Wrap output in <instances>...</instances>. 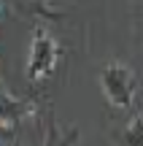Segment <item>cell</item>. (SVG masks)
I'll list each match as a JSON object with an SVG mask.
<instances>
[{"label":"cell","instance_id":"3957f363","mask_svg":"<svg viewBox=\"0 0 143 146\" xmlns=\"http://www.w3.org/2000/svg\"><path fill=\"white\" fill-rule=\"evenodd\" d=\"M35 111H38L35 100H22L8 87H3V92H0V125H3L5 135H14L19 130V122L32 116Z\"/></svg>","mask_w":143,"mask_h":146},{"label":"cell","instance_id":"277c9868","mask_svg":"<svg viewBox=\"0 0 143 146\" xmlns=\"http://www.w3.org/2000/svg\"><path fill=\"white\" fill-rule=\"evenodd\" d=\"M78 127H70V130H59L57 119H54V111H49L46 119V135H43V146H76L78 143Z\"/></svg>","mask_w":143,"mask_h":146},{"label":"cell","instance_id":"7a4b0ae2","mask_svg":"<svg viewBox=\"0 0 143 146\" xmlns=\"http://www.w3.org/2000/svg\"><path fill=\"white\" fill-rule=\"evenodd\" d=\"M100 89L105 95V100L113 108H132L135 89H138V78L135 70L124 62H108L100 70Z\"/></svg>","mask_w":143,"mask_h":146},{"label":"cell","instance_id":"6da1fadb","mask_svg":"<svg viewBox=\"0 0 143 146\" xmlns=\"http://www.w3.org/2000/svg\"><path fill=\"white\" fill-rule=\"evenodd\" d=\"M59 57H62L59 41L43 25H35L32 41H30V54H27V78L35 81V84L49 78L54 73V68H57Z\"/></svg>","mask_w":143,"mask_h":146},{"label":"cell","instance_id":"5b68a950","mask_svg":"<svg viewBox=\"0 0 143 146\" xmlns=\"http://www.w3.org/2000/svg\"><path fill=\"white\" fill-rule=\"evenodd\" d=\"M119 146H143V116H132L127 125L122 127V133L116 135Z\"/></svg>","mask_w":143,"mask_h":146}]
</instances>
